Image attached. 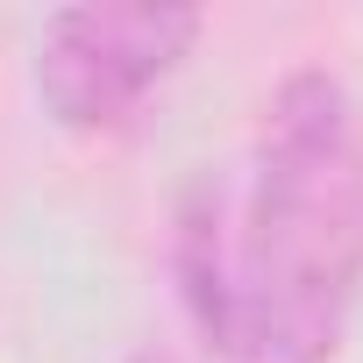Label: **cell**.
Returning <instances> with one entry per match:
<instances>
[{"instance_id": "1", "label": "cell", "mask_w": 363, "mask_h": 363, "mask_svg": "<svg viewBox=\"0 0 363 363\" xmlns=\"http://www.w3.org/2000/svg\"><path fill=\"white\" fill-rule=\"evenodd\" d=\"M178 278L235 363H328L363 292V114L335 72H292L257 128L250 186L193 178Z\"/></svg>"}, {"instance_id": "3", "label": "cell", "mask_w": 363, "mask_h": 363, "mask_svg": "<svg viewBox=\"0 0 363 363\" xmlns=\"http://www.w3.org/2000/svg\"><path fill=\"white\" fill-rule=\"evenodd\" d=\"M135 363H171V356H157V349H150V356H135Z\"/></svg>"}, {"instance_id": "2", "label": "cell", "mask_w": 363, "mask_h": 363, "mask_svg": "<svg viewBox=\"0 0 363 363\" xmlns=\"http://www.w3.org/2000/svg\"><path fill=\"white\" fill-rule=\"evenodd\" d=\"M193 43H200V8H178V0L57 8L36 43V100L65 128H114Z\"/></svg>"}]
</instances>
